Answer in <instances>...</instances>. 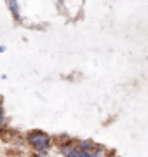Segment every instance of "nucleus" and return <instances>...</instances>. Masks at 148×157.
Wrapping results in <instances>:
<instances>
[{
  "instance_id": "obj_1",
  "label": "nucleus",
  "mask_w": 148,
  "mask_h": 157,
  "mask_svg": "<svg viewBox=\"0 0 148 157\" xmlns=\"http://www.w3.org/2000/svg\"><path fill=\"white\" fill-rule=\"evenodd\" d=\"M26 140L39 155H46L49 148H51V138L44 131H31V133H28Z\"/></svg>"
},
{
  "instance_id": "obj_2",
  "label": "nucleus",
  "mask_w": 148,
  "mask_h": 157,
  "mask_svg": "<svg viewBox=\"0 0 148 157\" xmlns=\"http://www.w3.org/2000/svg\"><path fill=\"white\" fill-rule=\"evenodd\" d=\"M7 9L11 11L12 17H14L16 21L21 19V16H19V6H17V0H7Z\"/></svg>"
},
{
  "instance_id": "obj_3",
  "label": "nucleus",
  "mask_w": 148,
  "mask_h": 157,
  "mask_svg": "<svg viewBox=\"0 0 148 157\" xmlns=\"http://www.w3.org/2000/svg\"><path fill=\"white\" fill-rule=\"evenodd\" d=\"M77 148H79V150H84V152H89V150H92V143L91 141H77ZM87 155H89V154H87Z\"/></svg>"
},
{
  "instance_id": "obj_4",
  "label": "nucleus",
  "mask_w": 148,
  "mask_h": 157,
  "mask_svg": "<svg viewBox=\"0 0 148 157\" xmlns=\"http://www.w3.org/2000/svg\"><path fill=\"white\" fill-rule=\"evenodd\" d=\"M4 121V108H2V105H0V122Z\"/></svg>"
},
{
  "instance_id": "obj_5",
  "label": "nucleus",
  "mask_w": 148,
  "mask_h": 157,
  "mask_svg": "<svg viewBox=\"0 0 148 157\" xmlns=\"http://www.w3.org/2000/svg\"><path fill=\"white\" fill-rule=\"evenodd\" d=\"M4 51H6V47H4V45H0V52H4Z\"/></svg>"
}]
</instances>
